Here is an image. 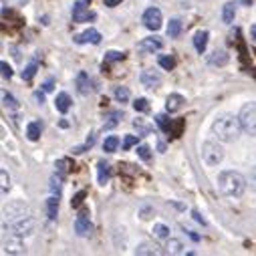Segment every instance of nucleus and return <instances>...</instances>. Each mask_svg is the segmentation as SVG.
<instances>
[{
    "label": "nucleus",
    "mask_w": 256,
    "mask_h": 256,
    "mask_svg": "<svg viewBox=\"0 0 256 256\" xmlns=\"http://www.w3.org/2000/svg\"><path fill=\"white\" fill-rule=\"evenodd\" d=\"M208 62L210 65H218V67H224L226 62H228V52L226 50H214L210 56H208Z\"/></svg>",
    "instance_id": "18"
},
{
    "label": "nucleus",
    "mask_w": 256,
    "mask_h": 256,
    "mask_svg": "<svg viewBox=\"0 0 256 256\" xmlns=\"http://www.w3.org/2000/svg\"><path fill=\"white\" fill-rule=\"evenodd\" d=\"M34 99H36V101H38V103L42 105V101H44V93H40V91H36V93H34Z\"/></svg>",
    "instance_id": "46"
},
{
    "label": "nucleus",
    "mask_w": 256,
    "mask_h": 256,
    "mask_svg": "<svg viewBox=\"0 0 256 256\" xmlns=\"http://www.w3.org/2000/svg\"><path fill=\"white\" fill-rule=\"evenodd\" d=\"M113 95H115V99L119 103H127V101H130V89H127V87H115Z\"/></svg>",
    "instance_id": "29"
},
{
    "label": "nucleus",
    "mask_w": 256,
    "mask_h": 256,
    "mask_svg": "<svg viewBox=\"0 0 256 256\" xmlns=\"http://www.w3.org/2000/svg\"><path fill=\"white\" fill-rule=\"evenodd\" d=\"M119 117H123V113H121V111H115V113H111V117H109L111 121L107 123V127H113V125L119 121Z\"/></svg>",
    "instance_id": "43"
},
{
    "label": "nucleus",
    "mask_w": 256,
    "mask_h": 256,
    "mask_svg": "<svg viewBox=\"0 0 256 256\" xmlns=\"http://www.w3.org/2000/svg\"><path fill=\"white\" fill-rule=\"evenodd\" d=\"M40 132H42V125H40L38 121H30V123L26 125V138H28L30 142H36V140L40 138Z\"/></svg>",
    "instance_id": "20"
},
{
    "label": "nucleus",
    "mask_w": 256,
    "mask_h": 256,
    "mask_svg": "<svg viewBox=\"0 0 256 256\" xmlns=\"http://www.w3.org/2000/svg\"><path fill=\"white\" fill-rule=\"evenodd\" d=\"M83 198H85V192H83V190H81V192H77V196L71 200V206H73V208H79V206L83 204Z\"/></svg>",
    "instance_id": "41"
},
{
    "label": "nucleus",
    "mask_w": 256,
    "mask_h": 256,
    "mask_svg": "<svg viewBox=\"0 0 256 256\" xmlns=\"http://www.w3.org/2000/svg\"><path fill=\"white\" fill-rule=\"evenodd\" d=\"M160 67L166 71H172L176 67V58L174 56H160Z\"/></svg>",
    "instance_id": "32"
},
{
    "label": "nucleus",
    "mask_w": 256,
    "mask_h": 256,
    "mask_svg": "<svg viewBox=\"0 0 256 256\" xmlns=\"http://www.w3.org/2000/svg\"><path fill=\"white\" fill-rule=\"evenodd\" d=\"M2 252L4 254H24L22 236H16L8 230H2Z\"/></svg>",
    "instance_id": "6"
},
{
    "label": "nucleus",
    "mask_w": 256,
    "mask_h": 256,
    "mask_svg": "<svg viewBox=\"0 0 256 256\" xmlns=\"http://www.w3.org/2000/svg\"><path fill=\"white\" fill-rule=\"evenodd\" d=\"M138 156H140L144 162H150V160H152V150H150V146H140V148H138Z\"/></svg>",
    "instance_id": "37"
},
{
    "label": "nucleus",
    "mask_w": 256,
    "mask_h": 256,
    "mask_svg": "<svg viewBox=\"0 0 256 256\" xmlns=\"http://www.w3.org/2000/svg\"><path fill=\"white\" fill-rule=\"evenodd\" d=\"M248 184H250L252 190H256V168L250 170V174H248Z\"/></svg>",
    "instance_id": "42"
},
{
    "label": "nucleus",
    "mask_w": 256,
    "mask_h": 256,
    "mask_svg": "<svg viewBox=\"0 0 256 256\" xmlns=\"http://www.w3.org/2000/svg\"><path fill=\"white\" fill-rule=\"evenodd\" d=\"M2 103H4V107L8 109V111H18V107H20V103L10 95V93H2Z\"/></svg>",
    "instance_id": "23"
},
{
    "label": "nucleus",
    "mask_w": 256,
    "mask_h": 256,
    "mask_svg": "<svg viewBox=\"0 0 256 256\" xmlns=\"http://www.w3.org/2000/svg\"><path fill=\"white\" fill-rule=\"evenodd\" d=\"M69 166V160H65V158H62V160H58L56 164H54V168H56V172H58V176H62V178H65V174H67V168Z\"/></svg>",
    "instance_id": "36"
},
{
    "label": "nucleus",
    "mask_w": 256,
    "mask_h": 256,
    "mask_svg": "<svg viewBox=\"0 0 256 256\" xmlns=\"http://www.w3.org/2000/svg\"><path fill=\"white\" fill-rule=\"evenodd\" d=\"M75 42H77V44H87V42L99 44V42H101V32H99L97 28H87L85 32H81V34L75 36Z\"/></svg>",
    "instance_id": "12"
},
{
    "label": "nucleus",
    "mask_w": 256,
    "mask_h": 256,
    "mask_svg": "<svg viewBox=\"0 0 256 256\" xmlns=\"http://www.w3.org/2000/svg\"><path fill=\"white\" fill-rule=\"evenodd\" d=\"M208 30H198L196 34H194V48L202 54V52H206V46H208Z\"/></svg>",
    "instance_id": "15"
},
{
    "label": "nucleus",
    "mask_w": 256,
    "mask_h": 256,
    "mask_svg": "<svg viewBox=\"0 0 256 256\" xmlns=\"http://www.w3.org/2000/svg\"><path fill=\"white\" fill-rule=\"evenodd\" d=\"M42 89H44V91H50V89H52V81L48 79V81L44 83V87H42Z\"/></svg>",
    "instance_id": "47"
},
{
    "label": "nucleus",
    "mask_w": 256,
    "mask_h": 256,
    "mask_svg": "<svg viewBox=\"0 0 256 256\" xmlns=\"http://www.w3.org/2000/svg\"><path fill=\"white\" fill-rule=\"evenodd\" d=\"M46 214H48V220H54L56 214H58V196H50L46 200Z\"/></svg>",
    "instance_id": "21"
},
{
    "label": "nucleus",
    "mask_w": 256,
    "mask_h": 256,
    "mask_svg": "<svg viewBox=\"0 0 256 256\" xmlns=\"http://www.w3.org/2000/svg\"><path fill=\"white\" fill-rule=\"evenodd\" d=\"M192 214H194V220H196V222H200V224H206V220H204V218L200 216V212H198V210H194Z\"/></svg>",
    "instance_id": "45"
},
{
    "label": "nucleus",
    "mask_w": 256,
    "mask_h": 256,
    "mask_svg": "<svg viewBox=\"0 0 256 256\" xmlns=\"http://www.w3.org/2000/svg\"><path fill=\"white\" fill-rule=\"evenodd\" d=\"M152 232H154V236L160 238V240H168V238H170V228H168L166 224H156Z\"/></svg>",
    "instance_id": "27"
},
{
    "label": "nucleus",
    "mask_w": 256,
    "mask_h": 256,
    "mask_svg": "<svg viewBox=\"0 0 256 256\" xmlns=\"http://www.w3.org/2000/svg\"><path fill=\"white\" fill-rule=\"evenodd\" d=\"M97 168H99V184H101V186H105V184H107V180H109V166H107L105 162H99V164H97Z\"/></svg>",
    "instance_id": "31"
},
{
    "label": "nucleus",
    "mask_w": 256,
    "mask_h": 256,
    "mask_svg": "<svg viewBox=\"0 0 256 256\" xmlns=\"http://www.w3.org/2000/svg\"><path fill=\"white\" fill-rule=\"evenodd\" d=\"M180 32H182V22H180L178 18H172L170 24H168V34H170L172 38H178Z\"/></svg>",
    "instance_id": "26"
},
{
    "label": "nucleus",
    "mask_w": 256,
    "mask_h": 256,
    "mask_svg": "<svg viewBox=\"0 0 256 256\" xmlns=\"http://www.w3.org/2000/svg\"><path fill=\"white\" fill-rule=\"evenodd\" d=\"M54 107L58 113H67L71 109V97L67 93H58L56 99H54Z\"/></svg>",
    "instance_id": "17"
},
{
    "label": "nucleus",
    "mask_w": 256,
    "mask_h": 256,
    "mask_svg": "<svg viewBox=\"0 0 256 256\" xmlns=\"http://www.w3.org/2000/svg\"><path fill=\"white\" fill-rule=\"evenodd\" d=\"M125 54L123 52H119V50H109L107 54H105V62H115V60H121Z\"/></svg>",
    "instance_id": "38"
},
{
    "label": "nucleus",
    "mask_w": 256,
    "mask_h": 256,
    "mask_svg": "<svg viewBox=\"0 0 256 256\" xmlns=\"http://www.w3.org/2000/svg\"><path fill=\"white\" fill-rule=\"evenodd\" d=\"M156 123H158V127L162 132H166V134H170V130H172V121L164 115V113H160V115H156Z\"/></svg>",
    "instance_id": "28"
},
{
    "label": "nucleus",
    "mask_w": 256,
    "mask_h": 256,
    "mask_svg": "<svg viewBox=\"0 0 256 256\" xmlns=\"http://www.w3.org/2000/svg\"><path fill=\"white\" fill-rule=\"evenodd\" d=\"M60 180H62V176H58V178H50V192L54 196H60Z\"/></svg>",
    "instance_id": "35"
},
{
    "label": "nucleus",
    "mask_w": 256,
    "mask_h": 256,
    "mask_svg": "<svg viewBox=\"0 0 256 256\" xmlns=\"http://www.w3.org/2000/svg\"><path fill=\"white\" fill-rule=\"evenodd\" d=\"M136 254H140V256H160L162 250H160V246L154 244V242H144V244H140V246L136 248Z\"/></svg>",
    "instance_id": "14"
},
{
    "label": "nucleus",
    "mask_w": 256,
    "mask_h": 256,
    "mask_svg": "<svg viewBox=\"0 0 256 256\" xmlns=\"http://www.w3.org/2000/svg\"><path fill=\"white\" fill-rule=\"evenodd\" d=\"M250 34H252V38H256V24L250 26Z\"/></svg>",
    "instance_id": "48"
},
{
    "label": "nucleus",
    "mask_w": 256,
    "mask_h": 256,
    "mask_svg": "<svg viewBox=\"0 0 256 256\" xmlns=\"http://www.w3.org/2000/svg\"><path fill=\"white\" fill-rule=\"evenodd\" d=\"M238 117H240V123H242V130L248 136H254L256 138V101L242 105Z\"/></svg>",
    "instance_id": "4"
},
{
    "label": "nucleus",
    "mask_w": 256,
    "mask_h": 256,
    "mask_svg": "<svg viewBox=\"0 0 256 256\" xmlns=\"http://www.w3.org/2000/svg\"><path fill=\"white\" fill-rule=\"evenodd\" d=\"M91 0H77L73 4V22H89L95 18V12H91L85 4H89Z\"/></svg>",
    "instance_id": "7"
},
{
    "label": "nucleus",
    "mask_w": 256,
    "mask_h": 256,
    "mask_svg": "<svg viewBox=\"0 0 256 256\" xmlns=\"http://www.w3.org/2000/svg\"><path fill=\"white\" fill-rule=\"evenodd\" d=\"M134 127L138 130V136H148L152 132V125L144 123V119H134Z\"/></svg>",
    "instance_id": "30"
},
{
    "label": "nucleus",
    "mask_w": 256,
    "mask_h": 256,
    "mask_svg": "<svg viewBox=\"0 0 256 256\" xmlns=\"http://www.w3.org/2000/svg\"><path fill=\"white\" fill-rule=\"evenodd\" d=\"M184 103H186V99L180 93H170L168 99H166V111L168 113H176V111H180L184 107Z\"/></svg>",
    "instance_id": "13"
},
{
    "label": "nucleus",
    "mask_w": 256,
    "mask_h": 256,
    "mask_svg": "<svg viewBox=\"0 0 256 256\" xmlns=\"http://www.w3.org/2000/svg\"><path fill=\"white\" fill-rule=\"evenodd\" d=\"M234 16H236V2H226L222 6V20L226 24H232L234 22Z\"/></svg>",
    "instance_id": "19"
},
{
    "label": "nucleus",
    "mask_w": 256,
    "mask_h": 256,
    "mask_svg": "<svg viewBox=\"0 0 256 256\" xmlns=\"http://www.w3.org/2000/svg\"><path fill=\"white\" fill-rule=\"evenodd\" d=\"M123 2V0H105V6H109V8H113V6H119Z\"/></svg>",
    "instance_id": "44"
},
{
    "label": "nucleus",
    "mask_w": 256,
    "mask_h": 256,
    "mask_svg": "<svg viewBox=\"0 0 256 256\" xmlns=\"http://www.w3.org/2000/svg\"><path fill=\"white\" fill-rule=\"evenodd\" d=\"M144 26L146 28H150V30H160L162 28V10L160 8H156V6H152V8H148L146 12H144Z\"/></svg>",
    "instance_id": "8"
},
{
    "label": "nucleus",
    "mask_w": 256,
    "mask_h": 256,
    "mask_svg": "<svg viewBox=\"0 0 256 256\" xmlns=\"http://www.w3.org/2000/svg\"><path fill=\"white\" fill-rule=\"evenodd\" d=\"M134 109H136V111H140V113L150 111V103H148V99H146V97L136 99V101H134Z\"/></svg>",
    "instance_id": "34"
},
{
    "label": "nucleus",
    "mask_w": 256,
    "mask_h": 256,
    "mask_svg": "<svg viewBox=\"0 0 256 256\" xmlns=\"http://www.w3.org/2000/svg\"><path fill=\"white\" fill-rule=\"evenodd\" d=\"M162 48V38L160 36H148L138 42V52L140 54H154Z\"/></svg>",
    "instance_id": "9"
},
{
    "label": "nucleus",
    "mask_w": 256,
    "mask_h": 256,
    "mask_svg": "<svg viewBox=\"0 0 256 256\" xmlns=\"http://www.w3.org/2000/svg\"><path fill=\"white\" fill-rule=\"evenodd\" d=\"M75 232H77L79 236H89V234L93 232V224L89 222V212H87L85 208L79 212V216H77V220H75Z\"/></svg>",
    "instance_id": "10"
},
{
    "label": "nucleus",
    "mask_w": 256,
    "mask_h": 256,
    "mask_svg": "<svg viewBox=\"0 0 256 256\" xmlns=\"http://www.w3.org/2000/svg\"><path fill=\"white\" fill-rule=\"evenodd\" d=\"M36 69H38V58H34L32 62H28V67L22 71V79H24V81H30V79L36 75Z\"/></svg>",
    "instance_id": "25"
},
{
    "label": "nucleus",
    "mask_w": 256,
    "mask_h": 256,
    "mask_svg": "<svg viewBox=\"0 0 256 256\" xmlns=\"http://www.w3.org/2000/svg\"><path fill=\"white\" fill-rule=\"evenodd\" d=\"M0 69H2V77H4V79H10V77H12V67L8 65L6 60L0 62Z\"/></svg>",
    "instance_id": "40"
},
{
    "label": "nucleus",
    "mask_w": 256,
    "mask_h": 256,
    "mask_svg": "<svg viewBox=\"0 0 256 256\" xmlns=\"http://www.w3.org/2000/svg\"><path fill=\"white\" fill-rule=\"evenodd\" d=\"M134 146H138V136H125L123 138V150H132Z\"/></svg>",
    "instance_id": "39"
},
{
    "label": "nucleus",
    "mask_w": 256,
    "mask_h": 256,
    "mask_svg": "<svg viewBox=\"0 0 256 256\" xmlns=\"http://www.w3.org/2000/svg\"><path fill=\"white\" fill-rule=\"evenodd\" d=\"M140 81H142L144 87H148V89H156L158 85H162V75H160L158 71H154V69H146V71L142 73Z\"/></svg>",
    "instance_id": "11"
},
{
    "label": "nucleus",
    "mask_w": 256,
    "mask_h": 256,
    "mask_svg": "<svg viewBox=\"0 0 256 256\" xmlns=\"http://www.w3.org/2000/svg\"><path fill=\"white\" fill-rule=\"evenodd\" d=\"M4 222L2 230H8L16 236H30L34 230V218L30 208L24 202H10L4 206Z\"/></svg>",
    "instance_id": "1"
},
{
    "label": "nucleus",
    "mask_w": 256,
    "mask_h": 256,
    "mask_svg": "<svg viewBox=\"0 0 256 256\" xmlns=\"http://www.w3.org/2000/svg\"><path fill=\"white\" fill-rule=\"evenodd\" d=\"M166 252L168 254H184V244L182 240H176V238H168V244H166Z\"/></svg>",
    "instance_id": "22"
},
{
    "label": "nucleus",
    "mask_w": 256,
    "mask_h": 256,
    "mask_svg": "<svg viewBox=\"0 0 256 256\" xmlns=\"http://www.w3.org/2000/svg\"><path fill=\"white\" fill-rule=\"evenodd\" d=\"M77 89H79L81 95H89L91 93V79H89V75L85 71H81L77 75Z\"/></svg>",
    "instance_id": "16"
},
{
    "label": "nucleus",
    "mask_w": 256,
    "mask_h": 256,
    "mask_svg": "<svg viewBox=\"0 0 256 256\" xmlns=\"http://www.w3.org/2000/svg\"><path fill=\"white\" fill-rule=\"evenodd\" d=\"M218 190L222 192L224 196L228 198H240L244 192H246V186H248V178H244L240 172H234V170H224L218 174Z\"/></svg>",
    "instance_id": "2"
},
{
    "label": "nucleus",
    "mask_w": 256,
    "mask_h": 256,
    "mask_svg": "<svg viewBox=\"0 0 256 256\" xmlns=\"http://www.w3.org/2000/svg\"><path fill=\"white\" fill-rule=\"evenodd\" d=\"M117 148H119V140H117L115 136L105 138V142H103V152H105V154H113Z\"/></svg>",
    "instance_id": "24"
},
{
    "label": "nucleus",
    "mask_w": 256,
    "mask_h": 256,
    "mask_svg": "<svg viewBox=\"0 0 256 256\" xmlns=\"http://www.w3.org/2000/svg\"><path fill=\"white\" fill-rule=\"evenodd\" d=\"M202 160L208 166H218L224 160V150L218 142H204L202 144Z\"/></svg>",
    "instance_id": "5"
},
{
    "label": "nucleus",
    "mask_w": 256,
    "mask_h": 256,
    "mask_svg": "<svg viewBox=\"0 0 256 256\" xmlns=\"http://www.w3.org/2000/svg\"><path fill=\"white\" fill-rule=\"evenodd\" d=\"M0 180H2V196H6L10 190V178H8L6 170H0Z\"/></svg>",
    "instance_id": "33"
},
{
    "label": "nucleus",
    "mask_w": 256,
    "mask_h": 256,
    "mask_svg": "<svg viewBox=\"0 0 256 256\" xmlns=\"http://www.w3.org/2000/svg\"><path fill=\"white\" fill-rule=\"evenodd\" d=\"M240 132H244L240 117H234V115H220L212 123V136L218 142H234L240 136Z\"/></svg>",
    "instance_id": "3"
}]
</instances>
